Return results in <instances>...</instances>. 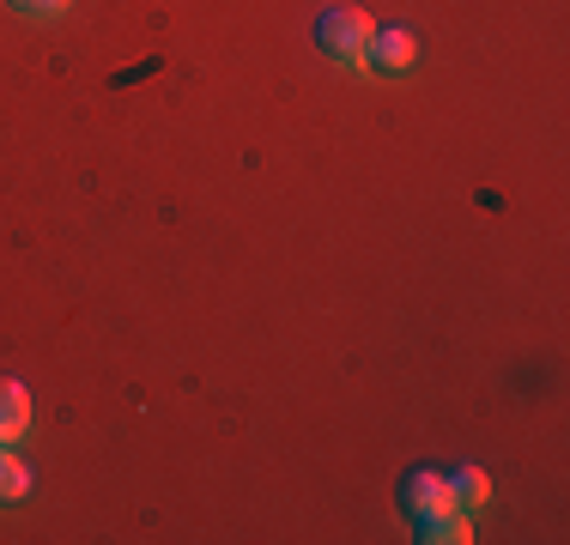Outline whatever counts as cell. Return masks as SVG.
I'll return each mask as SVG.
<instances>
[{"mask_svg":"<svg viewBox=\"0 0 570 545\" xmlns=\"http://www.w3.org/2000/svg\"><path fill=\"white\" fill-rule=\"evenodd\" d=\"M376 37V19L364 7H328L316 19V43L328 61H346V67H364V49Z\"/></svg>","mask_w":570,"mask_h":545,"instance_id":"cell-1","label":"cell"},{"mask_svg":"<svg viewBox=\"0 0 570 545\" xmlns=\"http://www.w3.org/2000/svg\"><path fill=\"white\" fill-rule=\"evenodd\" d=\"M401 509H406V522H413L419 534H431L438 522H450V515L461 509V503H455V479H443V473H431V467L406 473V485H401Z\"/></svg>","mask_w":570,"mask_h":545,"instance_id":"cell-2","label":"cell"},{"mask_svg":"<svg viewBox=\"0 0 570 545\" xmlns=\"http://www.w3.org/2000/svg\"><path fill=\"white\" fill-rule=\"evenodd\" d=\"M413 61H419V37L413 31H383V24H376L371 49H364V67H376V73H406Z\"/></svg>","mask_w":570,"mask_h":545,"instance_id":"cell-3","label":"cell"},{"mask_svg":"<svg viewBox=\"0 0 570 545\" xmlns=\"http://www.w3.org/2000/svg\"><path fill=\"white\" fill-rule=\"evenodd\" d=\"M24 430H31V394L19 382H0V448H12Z\"/></svg>","mask_w":570,"mask_h":545,"instance_id":"cell-4","label":"cell"},{"mask_svg":"<svg viewBox=\"0 0 570 545\" xmlns=\"http://www.w3.org/2000/svg\"><path fill=\"white\" fill-rule=\"evenodd\" d=\"M31 497V467L12 448H0V503H24Z\"/></svg>","mask_w":570,"mask_h":545,"instance_id":"cell-5","label":"cell"},{"mask_svg":"<svg viewBox=\"0 0 570 545\" xmlns=\"http://www.w3.org/2000/svg\"><path fill=\"white\" fill-rule=\"evenodd\" d=\"M455 503L461 509H485V503H492V479H485L480 467H461L455 473Z\"/></svg>","mask_w":570,"mask_h":545,"instance_id":"cell-6","label":"cell"},{"mask_svg":"<svg viewBox=\"0 0 570 545\" xmlns=\"http://www.w3.org/2000/svg\"><path fill=\"white\" fill-rule=\"evenodd\" d=\"M12 7H19L24 19H61V12L73 7V0H12Z\"/></svg>","mask_w":570,"mask_h":545,"instance_id":"cell-7","label":"cell"}]
</instances>
